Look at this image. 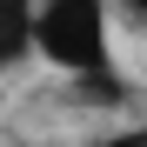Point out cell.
I'll return each mask as SVG.
<instances>
[{
  "label": "cell",
  "instance_id": "obj_4",
  "mask_svg": "<svg viewBox=\"0 0 147 147\" xmlns=\"http://www.w3.org/2000/svg\"><path fill=\"white\" fill-rule=\"evenodd\" d=\"M127 7H134V13H140V20H147V0H127Z\"/></svg>",
  "mask_w": 147,
  "mask_h": 147
},
{
  "label": "cell",
  "instance_id": "obj_2",
  "mask_svg": "<svg viewBox=\"0 0 147 147\" xmlns=\"http://www.w3.org/2000/svg\"><path fill=\"white\" fill-rule=\"evenodd\" d=\"M34 7L40 0H0V67H20L34 54Z\"/></svg>",
  "mask_w": 147,
  "mask_h": 147
},
{
  "label": "cell",
  "instance_id": "obj_1",
  "mask_svg": "<svg viewBox=\"0 0 147 147\" xmlns=\"http://www.w3.org/2000/svg\"><path fill=\"white\" fill-rule=\"evenodd\" d=\"M34 54L54 60L74 80L114 74V40H107V0H40L34 7Z\"/></svg>",
  "mask_w": 147,
  "mask_h": 147
},
{
  "label": "cell",
  "instance_id": "obj_3",
  "mask_svg": "<svg viewBox=\"0 0 147 147\" xmlns=\"http://www.w3.org/2000/svg\"><path fill=\"white\" fill-rule=\"evenodd\" d=\"M100 147H147V127H127V134H107Z\"/></svg>",
  "mask_w": 147,
  "mask_h": 147
}]
</instances>
